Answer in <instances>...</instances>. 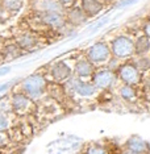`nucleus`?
Wrapping results in <instances>:
<instances>
[{
    "label": "nucleus",
    "mask_w": 150,
    "mask_h": 154,
    "mask_svg": "<svg viewBox=\"0 0 150 154\" xmlns=\"http://www.w3.org/2000/svg\"><path fill=\"white\" fill-rule=\"evenodd\" d=\"M115 82V72L112 70H99L93 75V85L99 88H107Z\"/></svg>",
    "instance_id": "nucleus-5"
},
{
    "label": "nucleus",
    "mask_w": 150,
    "mask_h": 154,
    "mask_svg": "<svg viewBox=\"0 0 150 154\" xmlns=\"http://www.w3.org/2000/svg\"><path fill=\"white\" fill-rule=\"evenodd\" d=\"M3 5L9 11H19L23 5V0H3Z\"/></svg>",
    "instance_id": "nucleus-16"
},
{
    "label": "nucleus",
    "mask_w": 150,
    "mask_h": 154,
    "mask_svg": "<svg viewBox=\"0 0 150 154\" xmlns=\"http://www.w3.org/2000/svg\"><path fill=\"white\" fill-rule=\"evenodd\" d=\"M127 148L129 152H133L136 154H148L150 150L149 143L144 138L138 137V136H132L127 141Z\"/></svg>",
    "instance_id": "nucleus-6"
},
{
    "label": "nucleus",
    "mask_w": 150,
    "mask_h": 154,
    "mask_svg": "<svg viewBox=\"0 0 150 154\" xmlns=\"http://www.w3.org/2000/svg\"><path fill=\"white\" fill-rule=\"evenodd\" d=\"M123 154H136V153H133V152H129V150H128V152H125V153H123Z\"/></svg>",
    "instance_id": "nucleus-27"
},
{
    "label": "nucleus",
    "mask_w": 150,
    "mask_h": 154,
    "mask_svg": "<svg viewBox=\"0 0 150 154\" xmlns=\"http://www.w3.org/2000/svg\"><path fill=\"white\" fill-rule=\"evenodd\" d=\"M86 154H109V153H108V150L104 148V146L93 145V146H90V148L87 149Z\"/></svg>",
    "instance_id": "nucleus-19"
},
{
    "label": "nucleus",
    "mask_w": 150,
    "mask_h": 154,
    "mask_svg": "<svg viewBox=\"0 0 150 154\" xmlns=\"http://www.w3.org/2000/svg\"><path fill=\"white\" fill-rule=\"evenodd\" d=\"M82 9L87 16H95L103 9V4L99 0H82Z\"/></svg>",
    "instance_id": "nucleus-8"
},
{
    "label": "nucleus",
    "mask_w": 150,
    "mask_h": 154,
    "mask_svg": "<svg viewBox=\"0 0 150 154\" xmlns=\"http://www.w3.org/2000/svg\"><path fill=\"white\" fill-rule=\"evenodd\" d=\"M46 82L41 75H32L28 79L24 80V91L28 94V96L30 97H37L44 92Z\"/></svg>",
    "instance_id": "nucleus-2"
},
{
    "label": "nucleus",
    "mask_w": 150,
    "mask_h": 154,
    "mask_svg": "<svg viewBox=\"0 0 150 154\" xmlns=\"http://www.w3.org/2000/svg\"><path fill=\"white\" fill-rule=\"evenodd\" d=\"M59 2H61L62 4H71L74 0H59Z\"/></svg>",
    "instance_id": "nucleus-26"
},
{
    "label": "nucleus",
    "mask_w": 150,
    "mask_h": 154,
    "mask_svg": "<svg viewBox=\"0 0 150 154\" xmlns=\"http://www.w3.org/2000/svg\"><path fill=\"white\" fill-rule=\"evenodd\" d=\"M7 128H8V120H7L5 117L0 116V132L7 131Z\"/></svg>",
    "instance_id": "nucleus-21"
},
{
    "label": "nucleus",
    "mask_w": 150,
    "mask_h": 154,
    "mask_svg": "<svg viewBox=\"0 0 150 154\" xmlns=\"http://www.w3.org/2000/svg\"><path fill=\"white\" fill-rule=\"evenodd\" d=\"M111 51L116 58H127L134 53V42L128 37L120 36L113 40Z\"/></svg>",
    "instance_id": "nucleus-1"
},
{
    "label": "nucleus",
    "mask_w": 150,
    "mask_h": 154,
    "mask_svg": "<svg viewBox=\"0 0 150 154\" xmlns=\"http://www.w3.org/2000/svg\"><path fill=\"white\" fill-rule=\"evenodd\" d=\"M51 74H53L55 80H59V82H61V80L69 78L70 74H71V70H70V67L66 63L59 62V63L54 65V67L51 69Z\"/></svg>",
    "instance_id": "nucleus-10"
},
{
    "label": "nucleus",
    "mask_w": 150,
    "mask_h": 154,
    "mask_svg": "<svg viewBox=\"0 0 150 154\" xmlns=\"http://www.w3.org/2000/svg\"><path fill=\"white\" fill-rule=\"evenodd\" d=\"M111 49L106 42H97L88 49V59L92 63H100L106 62L111 55Z\"/></svg>",
    "instance_id": "nucleus-4"
},
{
    "label": "nucleus",
    "mask_w": 150,
    "mask_h": 154,
    "mask_svg": "<svg viewBox=\"0 0 150 154\" xmlns=\"http://www.w3.org/2000/svg\"><path fill=\"white\" fill-rule=\"evenodd\" d=\"M67 19L72 25H81V24H83L87 20V15L82 8H78V7H76V8H72L71 11L69 12Z\"/></svg>",
    "instance_id": "nucleus-12"
},
{
    "label": "nucleus",
    "mask_w": 150,
    "mask_h": 154,
    "mask_svg": "<svg viewBox=\"0 0 150 154\" xmlns=\"http://www.w3.org/2000/svg\"><path fill=\"white\" fill-rule=\"evenodd\" d=\"M145 34H146L148 37H150V21L145 25Z\"/></svg>",
    "instance_id": "nucleus-24"
},
{
    "label": "nucleus",
    "mask_w": 150,
    "mask_h": 154,
    "mask_svg": "<svg viewBox=\"0 0 150 154\" xmlns=\"http://www.w3.org/2000/svg\"><path fill=\"white\" fill-rule=\"evenodd\" d=\"M109 21V17H104V19L102 20V21H99L97 24H95V26L92 28V32H96L97 29H100V28H103L104 25H106V24Z\"/></svg>",
    "instance_id": "nucleus-20"
},
{
    "label": "nucleus",
    "mask_w": 150,
    "mask_h": 154,
    "mask_svg": "<svg viewBox=\"0 0 150 154\" xmlns=\"http://www.w3.org/2000/svg\"><path fill=\"white\" fill-rule=\"evenodd\" d=\"M138 0H123V2H120L117 4V7L120 8V7H128V5H132V4H134V3H137Z\"/></svg>",
    "instance_id": "nucleus-22"
},
{
    "label": "nucleus",
    "mask_w": 150,
    "mask_h": 154,
    "mask_svg": "<svg viewBox=\"0 0 150 154\" xmlns=\"http://www.w3.org/2000/svg\"><path fill=\"white\" fill-rule=\"evenodd\" d=\"M150 50V37L141 36L137 38V41L134 42V53L137 55H145Z\"/></svg>",
    "instance_id": "nucleus-11"
},
{
    "label": "nucleus",
    "mask_w": 150,
    "mask_h": 154,
    "mask_svg": "<svg viewBox=\"0 0 150 154\" xmlns=\"http://www.w3.org/2000/svg\"><path fill=\"white\" fill-rule=\"evenodd\" d=\"M9 67H3V69H0V75H4V74H7V72H9Z\"/></svg>",
    "instance_id": "nucleus-25"
},
{
    "label": "nucleus",
    "mask_w": 150,
    "mask_h": 154,
    "mask_svg": "<svg viewBox=\"0 0 150 154\" xmlns=\"http://www.w3.org/2000/svg\"><path fill=\"white\" fill-rule=\"evenodd\" d=\"M8 143V137L5 134H0V148L2 146H5Z\"/></svg>",
    "instance_id": "nucleus-23"
},
{
    "label": "nucleus",
    "mask_w": 150,
    "mask_h": 154,
    "mask_svg": "<svg viewBox=\"0 0 150 154\" xmlns=\"http://www.w3.org/2000/svg\"><path fill=\"white\" fill-rule=\"evenodd\" d=\"M42 20L45 24L50 26H62L63 25V17L59 12H45L42 15Z\"/></svg>",
    "instance_id": "nucleus-13"
},
{
    "label": "nucleus",
    "mask_w": 150,
    "mask_h": 154,
    "mask_svg": "<svg viewBox=\"0 0 150 154\" xmlns=\"http://www.w3.org/2000/svg\"><path fill=\"white\" fill-rule=\"evenodd\" d=\"M74 88L75 91L82 96H90L92 94H95L96 91V86L95 85H91V83H87V82H83L81 79H75L74 80Z\"/></svg>",
    "instance_id": "nucleus-9"
},
{
    "label": "nucleus",
    "mask_w": 150,
    "mask_h": 154,
    "mask_svg": "<svg viewBox=\"0 0 150 154\" xmlns=\"http://www.w3.org/2000/svg\"><path fill=\"white\" fill-rule=\"evenodd\" d=\"M120 94H121V96H123L124 99H128V100L133 99V97L136 96L134 88L132 86H129V85H125L124 87H121V88H120Z\"/></svg>",
    "instance_id": "nucleus-17"
},
{
    "label": "nucleus",
    "mask_w": 150,
    "mask_h": 154,
    "mask_svg": "<svg viewBox=\"0 0 150 154\" xmlns=\"http://www.w3.org/2000/svg\"><path fill=\"white\" fill-rule=\"evenodd\" d=\"M134 66L139 70V71H146V70L150 69V61L146 57H141L134 62Z\"/></svg>",
    "instance_id": "nucleus-18"
},
{
    "label": "nucleus",
    "mask_w": 150,
    "mask_h": 154,
    "mask_svg": "<svg viewBox=\"0 0 150 154\" xmlns=\"http://www.w3.org/2000/svg\"><path fill=\"white\" fill-rule=\"evenodd\" d=\"M0 13H2V9H0Z\"/></svg>",
    "instance_id": "nucleus-28"
},
{
    "label": "nucleus",
    "mask_w": 150,
    "mask_h": 154,
    "mask_svg": "<svg viewBox=\"0 0 150 154\" xmlns=\"http://www.w3.org/2000/svg\"><path fill=\"white\" fill-rule=\"evenodd\" d=\"M30 106H32V101L28 96L21 95V94L13 96V108L19 113H25L30 108Z\"/></svg>",
    "instance_id": "nucleus-7"
},
{
    "label": "nucleus",
    "mask_w": 150,
    "mask_h": 154,
    "mask_svg": "<svg viewBox=\"0 0 150 154\" xmlns=\"http://www.w3.org/2000/svg\"><path fill=\"white\" fill-rule=\"evenodd\" d=\"M17 42H19V45L21 48H25V49H29L36 45V38H34L33 36H30V34H24V36H21L17 40Z\"/></svg>",
    "instance_id": "nucleus-15"
},
{
    "label": "nucleus",
    "mask_w": 150,
    "mask_h": 154,
    "mask_svg": "<svg viewBox=\"0 0 150 154\" xmlns=\"http://www.w3.org/2000/svg\"><path fill=\"white\" fill-rule=\"evenodd\" d=\"M0 154H4V153H0Z\"/></svg>",
    "instance_id": "nucleus-29"
},
{
    "label": "nucleus",
    "mask_w": 150,
    "mask_h": 154,
    "mask_svg": "<svg viewBox=\"0 0 150 154\" xmlns=\"http://www.w3.org/2000/svg\"><path fill=\"white\" fill-rule=\"evenodd\" d=\"M118 76L124 83L133 86L139 83V80H141V71L134 65L127 63L118 67Z\"/></svg>",
    "instance_id": "nucleus-3"
},
{
    "label": "nucleus",
    "mask_w": 150,
    "mask_h": 154,
    "mask_svg": "<svg viewBox=\"0 0 150 154\" xmlns=\"http://www.w3.org/2000/svg\"><path fill=\"white\" fill-rule=\"evenodd\" d=\"M75 71L78 76H90L93 74V65L91 61H79L76 63V67H75Z\"/></svg>",
    "instance_id": "nucleus-14"
}]
</instances>
